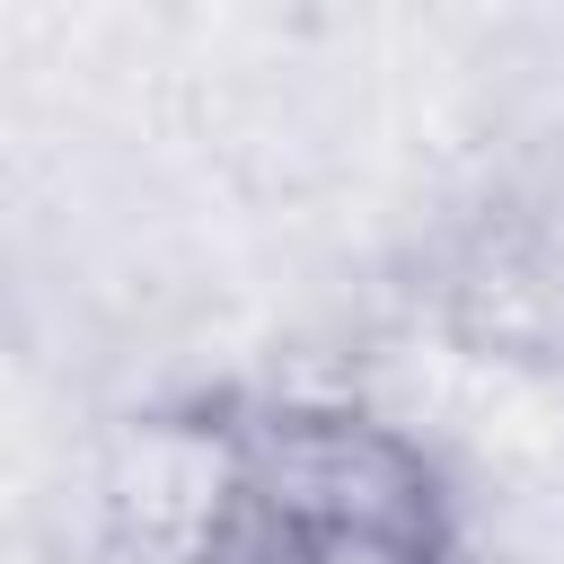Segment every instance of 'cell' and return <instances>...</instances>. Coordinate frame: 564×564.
<instances>
[{"instance_id": "cell-1", "label": "cell", "mask_w": 564, "mask_h": 564, "mask_svg": "<svg viewBox=\"0 0 564 564\" xmlns=\"http://www.w3.org/2000/svg\"><path fill=\"white\" fill-rule=\"evenodd\" d=\"M88 564H467V502L388 405L212 379L115 432Z\"/></svg>"}]
</instances>
